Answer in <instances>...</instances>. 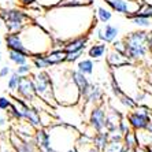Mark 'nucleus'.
Returning a JSON list of instances; mask_svg holds the SVG:
<instances>
[{"instance_id": "obj_1", "label": "nucleus", "mask_w": 152, "mask_h": 152, "mask_svg": "<svg viewBox=\"0 0 152 152\" xmlns=\"http://www.w3.org/2000/svg\"><path fill=\"white\" fill-rule=\"evenodd\" d=\"M41 26L52 34L55 45L63 47L69 40L78 36L89 34L96 26L97 17L92 4L85 6H64L47 8L41 18H37Z\"/></svg>"}, {"instance_id": "obj_2", "label": "nucleus", "mask_w": 152, "mask_h": 152, "mask_svg": "<svg viewBox=\"0 0 152 152\" xmlns=\"http://www.w3.org/2000/svg\"><path fill=\"white\" fill-rule=\"evenodd\" d=\"M53 84V93L58 106L71 107L81 100V91L78 89L70 74V69L55 67L50 71Z\"/></svg>"}, {"instance_id": "obj_3", "label": "nucleus", "mask_w": 152, "mask_h": 152, "mask_svg": "<svg viewBox=\"0 0 152 152\" xmlns=\"http://www.w3.org/2000/svg\"><path fill=\"white\" fill-rule=\"evenodd\" d=\"M19 34L30 58L36 55H45L55 47L52 34L39 22H30L22 32H19Z\"/></svg>"}, {"instance_id": "obj_4", "label": "nucleus", "mask_w": 152, "mask_h": 152, "mask_svg": "<svg viewBox=\"0 0 152 152\" xmlns=\"http://www.w3.org/2000/svg\"><path fill=\"white\" fill-rule=\"evenodd\" d=\"M48 130H50L51 145L58 152H67L69 149L74 148L75 142L81 134L75 126L59 121L48 127Z\"/></svg>"}, {"instance_id": "obj_5", "label": "nucleus", "mask_w": 152, "mask_h": 152, "mask_svg": "<svg viewBox=\"0 0 152 152\" xmlns=\"http://www.w3.org/2000/svg\"><path fill=\"white\" fill-rule=\"evenodd\" d=\"M149 33L145 30H137L125 36V45H126V55L132 63L142 62L147 59L148 53H151L148 47Z\"/></svg>"}, {"instance_id": "obj_6", "label": "nucleus", "mask_w": 152, "mask_h": 152, "mask_svg": "<svg viewBox=\"0 0 152 152\" xmlns=\"http://www.w3.org/2000/svg\"><path fill=\"white\" fill-rule=\"evenodd\" d=\"M0 17L4 21L8 33H19L32 22V17L25 10L18 7L0 8Z\"/></svg>"}, {"instance_id": "obj_7", "label": "nucleus", "mask_w": 152, "mask_h": 152, "mask_svg": "<svg viewBox=\"0 0 152 152\" xmlns=\"http://www.w3.org/2000/svg\"><path fill=\"white\" fill-rule=\"evenodd\" d=\"M32 78L33 82H34V89L37 97L41 99L44 103H47L50 107L51 106L56 107L58 103L56 99H55V93H53V84L50 71L39 70V73L33 74Z\"/></svg>"}, {"instance_id": "obj_8", "label": "nucleus", "mask_w": 152, "mask_h": 152, "mask_svg": "<svg viewBox=\"0 0 152 152\" xmlns=\"http://www.w3.org/2000/svg\"><path fill=\"white\" fill-rule=\"evenodd\" d=\"M127 121L130 122L133 130H144L152 121V108L145 106H138L126 114Z\"/></svg>"}, {"instance_id": "obj_9", "label": "nucleus", "mask_w": 152, "mask_h": 152, "mask_svg": "<svg viewBox=\"0 0 152 152\" xmlns=\"http://www.w3.org/2000/svg\"><path fill=\"white\" fill-rule=\"evenodd\" d=\"M113 11L119 12L122 15H129L137 12L142 6V0H103Z\"/></svg>"}, {"instance_id": "obj_10", "label": "nucleus", "mask_w": 152, "mask_h": 152, "mask_svg": "<svg viewBox=\"0 0 152 152\" xmlns=\"http://www.w3.org/2000/svg\"><path fill=\"white\" fill-rule=\"evenodd\" d=\"M17 96L22 97V99L26 100L28 103H33L36 99H37L33 78H29V77H26V75H22L21 81H19L18 88H17Z\"/></svg>"}, {"instance_id": "obj_11", "label": "nucleus", "mask_w": 152, "mask_h": 152, "mask_svg": "<svg viewBox=\"0 0 152 152\" xmlns=\"http://www.w3.org/2000/svg\"><path fill=\"white\" fill-rule=\"evenodd\" d=\"M106 119H107V111L103 107V103L99 106H93L89 114V122L88 124L95 129L96 132L106 130Z\"/></svg>"}, {"instance_id": "obj_12", "label": "nucleus", "mask_w": 152, "mask_h": 152, "mask_svg": "<svg viewBox=\"0 0 152 152\" xmlns=\"http://www.w3.org/2000/svg\"><path fill=\"white\" fill-rule=\"evenodd\" d=\"M8 138H10L11 144L14 145V148L17 152H40L34 140H25L21 136H18L14 130L10 133Z\"/></svg>"}, {"instance_id": "obj_13", "label": "nucleus", "mask_w": 152, "mask_h": 152, "mask_svg": "<svg viewBox=\"0 0 152 152\" xmlns=\"http://www.w3.org/2000/svg\"><path fill=\"white\" fill-rule=\"evenodd\" d=\"M118 34H119L118 28L114 25H110V23H107L103 28H99L96 30V39L106 42V44H113L117 40Z\"/></svg>"}, {"instance_id": "obj_14", "label": "nucleus", "mask_w": 152, "mask_h": 152, "mask_svg": "<svg viewBox=\"0 0 152 152\" xmlns=\"http://www.w3.org/2000/svg\"><path fill=\"white\" fill-rule=\"evenodd\" d=\"M4 41H6V47L8 51H18V52L26 53L29 55L28 50H26L25 44L22 41V37L19 33H8L4 36ZM30 56V55H29Z\"/></svg>"}, {"instance_id": "obj_15", "label": "nucleus", "mask_w": 152, "mask_h": 152, "mask_svg": "<svg viewBox=\"0 0 152 152\" xmlns=\"http://www.w3.org/2000/svg\"><path fill=\"white\" fill-rule=\"evenodd\" d=\"M107 64L111 70H115V69L124 67L127 64H132V62L129 60V58L125 55V53H121L115 50H111L110 52L107 53Z\"/></svg>"}, {"instance_id": "obj_16", "label": "nucleus", "mask_w": 152, "mask_h": 152, "mask_svg": "<svg viewBox=\"0 0 152 152\" xmlns=\"http://www.w3.org/2000/svg\"><path fill=\"white\" fill-rule=\"evenodd\" d=\"M12 130H14L18 136H21L22 138H25V140H34L36 127L25 119L15 121L14 126H12Z\"/></svg>"}, {"instance_id": "obj_17", "label": "nucleus", "mask_w": 152, "mask_h": 152, "mask_svg": "<svg viewBox=\"0 0 152 152\" xmlns=\"http://www.w3.org/2000/svg\"><path fill=\"white\" fill-rule=\"evenodd\" d=\"M89 42V34H84V36H78L74 39L69 40L63 44V48L66 52H77V51H85L86 45Z\"/></svg>"}, {"instance_id": "obj_18", "label": "nucleus", "mask_w": 152, "mask_h": 152, "mask_svg": "<svg viewBox=\"0 0 152 152\" xmlns=\"http://www.w3.org/2000/svg\"><path fill=\"white\" fill-rule=\"evenodd\" d=\"M103 97H104V93H103L102 88H100L97 84H92L91 88H89V91H88V93H86L81 100H84L85 104L99 106V104H102Z\"/></svg>"}, {"instance_id": "obj_19", "label": "nucleus", "mask_w": 152, "mask_h": 152, "mask_svg": "<svg viewBox=\"0 0 152 152\" xmlns=\"http://www.w3.org/2000/svg\"><path fill=\"white\" fill-rule=\"evenodd\" d=\"M47 62L50 64V67L53 66H60V64L66 63V58H67V52L64 51L63 47L60 48H52L48 53H45Z\"/></svg>"}, {"instance_id": "obj_20", "label": "nucleus", "mask_w": 152, "mask_h": 152, "mask_svg": "<svg viewBox=\"0 0 152 152\" xmlns=\"http://www.w3.org/2000/svg\"><path fill=\"white\" fill-rule=\"evenodd\" d=\"M70 74H71L73 81H74L75 85L78 86V89L81 91V99H82V97L88 93V91H89V88H91L92 82L88 80V75L82 74L81 71H78V70H70Z\"/></svg>"}, {"instance_id": "obj_21", "label": "nucleus", "mask_w": 152, "mask_h": 152, "mask_svg": "<svg viewBox=\"0 0 152 152\" xmlns=\"http://www.w3.org/2000/svg\"><path fill=\"white\" fill-rule=\"evenodd\" d=\"M34 142L40 151L52 147V145H51V137H50V130H48V127L41 126V127H39V129H36Z\"/></svg>"}, {"instance_id": "obj_22", "label": "nucleus", "mask_w": 152, "mask_h": 152, "mask_svg": "<svg viewBox=\"0 0 152 152\" xmlns=\"http://www.w3.org/2000/svg\"><path fill=\"white\" fill-rule=\"evenodd\" d=\"M124 114H121L115 108H110L107 111V119H106V130L108 132H115L118 130V124L122 119Z\"/></svg>"}, {"instance_id": "obj_23", "label": "nucleus", "mask_w": 152, "mask_h": 152, "mask_svg": "<svg viewBox=\"0 0 152 152\" xmlns=\"http://www.w3.org/2000/svg\"><path fill=\"white\" fill-rule=\"evenodd\" d=\"M110 142V132L108 130H103V132H97L95 136H93V145L96 148L104 151L106 147Z\"/></svg>"}, {"instance_id": "obj_24", "label": "nucleus", "mask_w": 152, "mask_h": 152, "mask_svg": "<svg viewBox=\"0 0 152 152\" xmlns=\"http://www.w3.org/2000/svg\"><path fill=\"white\" fill-rule=\"evenodd\" d=\"M108 52V48H107L106 42H96L93 44L91 48L88 50V56L91 59H100V58L104 56V53Z\"/></svg>"}, {"instance_id": "obj_25", "label": "nucleus", "mask_w": 152, "mask_h": 152, "mask_svg": "<svg viewBox=\"0 0 152 152\" xmlns=\"http://www.w3.org/2000/svg\"><path fill=\"white\" fill-rule=\"evenodd\" d=\"M92 147H93V138L81 133L77 142H75V148L78 149V152H88Z\"/></svg>"}, {"instance_id": "obj_26", "label": "nucleus", "mask_w": 152, "mask_h": 152, "mask_svg": "<svg viewBox=\"0 0 152 152\" xmlns=\"http://www.w3.org/2000/svg\"><path fill=\"white\" fill-rule=\"evenodd\" d=\"M133 97H134V100L137 102L138 106H145V107L152 108V93L140 89V91H138V92L136 93Z\"/></svg>"}, {"instance_id": "obj_27", "label": "nucleus", "mask_w": 152, "mask_h": 152, "mask_svg": "<svg viewBox=\"0 0 152 152\" xmlns=\"http://www.w3.org/2000/svg\"><path fill=\"white\" fill-rule=\"evenodd\" d=\"M93 69H95V63L93 59L88 58V59H80L77 63V70L81 71L82 74L85 75H91L93 74Z\"/></svg>"}, {"instance_id": "obj_28", "label": "nucleus", "mask_w": 152, "mask_h": 152, "mask_svg": "<svg viewBox=\"0 0 152 152\" xmlns=\"http://www.w3.org/2000/svg\"><path fill=\"white\" fill-rule=\"evenodd\" d=\"M136 134H137V141L140 147H152V133L148 132L147 129L144 130H136Z\"/></svg>"}, {"instance_id": "obj_29", "label": "nucleus", "mask_w": 152, "mask_h": 152, "mask_svg": "<svg viewBox=\"0 0 152 152\" xmlns=\"http://www.w3.org/2000/svg\"><path fill=\"white\" fill-rule=\"evenodd\" d=\"M8 58L12 63H15L17 66H22V64H26L30 59L29 55L22 52H18V51H8Z\"/></svg>"}, {"instance_id": "obj_30", "label": "nucleus", "mask_w": 152, "mask_h": 152, "mask_svg": "<svg viewBox=\"0 0 152 152\" xmlns=\"http://www.w3.org/2000/svg\"><path fill=\"white\" fill-rule=\"evenodd\" d=\"M96 17H97V21H100L102 23H108V21H111V18H113L111 8H106L99 6L96 8Z\"/></svg>"}, {"instance_id": "obj_31", "label": "nucleus", "mask_w": 152, "mask_h": 152, "mask_svg": "<svg viewBox=\"0 0 152 152\" xmlns=\"http://www.w3.org/2000/svg\"><path fill=\"white\" fill-rule=\"evenodd\" d=\"M124 145L127 147V148H132V149H134L136 147H138L136 130H130V132H127L126 134H124Z\"/></svg>"}, {"instance_id": "obj_32", "label": "nucleus", "mask_w": 152, "mask_h": 152, "mask_svg": "<svg viewBox=\"0 0 152 152\" xmlns=\"http://www.w3.org/2000/svg\"><path fill=\"white\" fill-rule=\"evenodd\" d=\"M32 63L37 70H45V69H50V64L47 62L45 55H36V56H32Z\"/></svg>"}, {"instance_id": "obj_33", "label": "nucleus", "mask_w": 152, "mask_h": 152, "mask_svg": "<svg viewBox=\"0 0 152 152\" xmlns=\"http://www.w3.org/2000/svg\"><path fill=\"white\" fill-rule=\"evenodd\" d=\"M127 19H132V22L134 23L136 26L142 29H148L152 26V19L151 18H144V17H130Z\"/></svg>"}, {"instance_id": "obj_34", "label": "nucleus", "mask_w": 152, "mask_h": 152, "mask_svg": "<svg viewBox=\"0 0 152 152\" xmlns=\"http://www.w3.org/2000/svg\"><path fill=\"white\" fill-rule=\"evenodd\" d=\"M119 102H121V104H122L125 108H127V110H133V108L137 107V102L134 100V97L130 96V95H127V93H125L124 96H121Z\"/></svg>"}, {"instance_id": "obj_35", "label": "nucleus", "mask_w": 152, "mask_h": 152, "mask_svg": "<svg viewBox=\"0 0 152 152\" xmlns=\"http://www.w3.org/2000/svg\"><path fill=\"white\" fill-rule=\"evenodd\" d=\"M21 78H22V75H19L17 71L11 73L10 78H8V82H7V88H8V91H10V92L17 91L18 84H19V81H21Z\"/></svg>"}, {"instance_id": "obj_36", "label": "nucleus", "mask_w": 152, "mask_h": 152, "mask_svg": "<svg viewBox=\"0 0 152 152\" xmlns=\"http://www.w3.org/2000/svg\"><path fill=\"white\" fill-rule=\"evenodd\" d=\"M8 115H10L11 119H14V121L23 119V114H22V111L19 110V107H18L15 103H12V106L8 108Z\"/></svg>"}, {"instance_id": "obj_37", "label": "nucleus", "mask_w": 152, "mask_h": 152, "mask_svg": "<svg viewBox=\"0 0 152 152\" xmlns=\"http://www.w3.org/2000/svg\"><path fill=\"white\" fill-rule=\"evenodd\" d=\"M118 130H119L122 134H126L127 132L133 130V129H132V126H130V122L127 121L126 115H124V117H122V119L119 121V124H118Z\"/></svg>"}, {"instance_id": "obj_38", "label": "nucleus", "mask_w": 152, "mask_h": 152, "mask_svg": "<svg viewBox=\"0 0 152 152\" xmlns=\"http://www.w3.org/2000/svg\"><path fill=\"white\" fill-rule=\"evenodd\" d=\"M124 147L125 145L122 141H110L104 149V152H121L124 149Z\"/></svg>"}, {"instance_id": "obj_39", "label": "nucleus", "mask_w": 152, "mask_h": 152, "mask_svg": "<svg viewBox=\"0 0 152 152\" xmlns=\"http://www.w3.org/2000/svg\"><path fill=\"white\" fill-rule=\"evenodd\" d=\"M0 152H17L14 148V145L11 144L10 138H3L1 141H0Z\"/></svg>"}, {"instance_id": "obj_40", "label": "nucleus", "mask_w": 152, "mask_h": 152, "mask_svg": "<svg viewBox=\"0 0 152 152\" xmlns=\"http://www.w3.org/2000/svg\"><path fill=\"white\" fill-rule=\"evenodd\" d=\"M63 0H37V3L41 6L42 8H52V7H56L62 3Z\"/></svg>"}, {"instance_id": "obj_41", "label": "nucleus", "mask_w": 152, "mask_h": 152, "mask_svg": "<svg viewBox=\"0 0 152 152\" xmlns=\"http://www.w3.org/2000/svg\"><path fill=\"white\" fill-rule=\"evenodd\" d=\"M95 0H63L60 4L64 6H85V4H93Z\"/></svg>"}, {"instance_id": "obj_42", "label": "nucleus", "mask_w": 152, "mask_h": 152, "mask_svg": "<svg viewBox=\"0 0 152 152\" xmlns=\"http://www.w3.org/2000/svg\"><path fill=\"white\" fill-rule=\"evenodd\" d=\"M84 55V51H77V52H67V58H66V63H74L81 59Z\"/></svg>"}, {"instance_id": "obj_43", "label": "nucleus", "mask_w": 152, "mask_h": 152, "mask_svg": "<svg viewBox=\"0 0 152 152\" xmlns=\"http://www.w3.org/2000/svg\"><path fill=\"white\" fill-rule=\"evenodd\" d=\"M18 3L28 8H37V10H42V7L37 3V0H18Z\"/></svg>"}, {"instance_id": "obj_44", "label": "nucleus", "mask_w": 152, "mask_h": 152, "mask_svg": "<svg viewBox=\"0 0 152 152\" xmlns=\"http://www.w3.org/2000/svg\"><path fill=\"white\" fill-rule=\"evenodd\" d=\"M113 50L118 51L121 53L126 52V45H125V40H115L113 42Z\"/></svg>"}, {"instance_id": "obj_45", "label": "nucleus", "mask_w": 152, "mask_h": 152, "mask_svg": "<svg viewBox=\"0 0 152 152\" xmlns=\"http://www.w3.org/2000/svg\"><path fill=\"white\" fill-rule=\"evenodd\" d=\"M11 106H12V102H11L10 97H7V96H0V110L1 111L8 110Z\"/></svg>"}, {"instance_id": "obj_46", "label": "nucleus", "mask_w": 152, "mask_h": 152, "mask_svg": "<svg viewBox=\"0 0 152 152\" xmlns=\"http://www.w3.org/2000/svg\"><path fill=\"white\" fill-rule=\"evenodd\" d=\"M15 71H17L19 75H28V74H30V73H32V66H30L29 63L22 64V66H18Z\"/></svg>"}, {"instance_id": "obj_47", "label": "nucleus", "mask_w": 152, "mask_h": 152, "mask_svg": "<svg viewBox=\"0 0 152 152\" xmlns=\"http://www.w3.org/2000/svg\"><path fill=\"white\" fill-rule=\"evenodd\" d=\"M18 0H0V8H10L15 7Z\"/></svg>"}, {"instance_id": "obj_48", "label": "nucleus", "mask_w": 152, "mask_h": 152, "mask_svg": "<svg viewBox=\"0 0 152 152\" xmlns=\"http://www.w3.org/2000/svg\"><path fill=\"white\" fill-rule=\"evenodd\" d=\"M10 73H11L10 66H3V67H0V78H6Z\"/></svg>"}, {"instance_id": "obj_49", "label": "nucleus", "mask_w": 152, "mask_h": 152, "mask_svg": "<svg viewBox=\"0 0 152 152\" xmlns=\"http://www.w3.org/2000/svg\"><path fill=\"white\" fill-rule=\"evenodd\" d=\"M134 152H148V148H145V147H136L134 148Z\"/></svg>"}, {"instance_id": "obj_50", "label": "nucleus", "mask_w": 152, "mask_h": 152, "mask_svg": "<svg viewBox=\"0 0 152 152\" xmlns=\"http://www.w3.org/2000/svg\"><path fill=\"white\" fill-rule=\"evenodd\" d=\"M148 47H149V51H151V55H152V32L149 33V37H148Z\"/></svg>"}, {"instance_id": "obj_51", "label": "nucleus", "mask_w": 152, "mask_h": 152, "mask_svg": "<svg viewBox=\"0 0 152 152\" xmlns=\"http://www.w3.org/2000/svg\"><path fill=\"white\" fill-rule=\"evenodd\" d=\"M6 122H7V119H6V117L0 114V126H4V125H6Z\"/></svg>"}, {"instance_id": "obj_52", "label": "nucleus", "mask_w": 152, "mask_h": 152, "mask_svg": "<svg viewBox=\"0 0 152 152\" xmlns=\"http://www.w3.org/2000/svg\"><path fill=\"white\" fill-rule=\"evenodd\" d=\"M88 152H104V151H102V149H99V148H96L95 145H93V147H92L91 149H89Z\"/></svg>"}, {"instance_id": "obj_53", "label": "nucleus", "mask_w": 152, "mask_h": 152, "mask_svg": "<svg viewBox=\"0 0 152 152\" xmlns=\"http://www.w3.org/2000/svg\"><path fill=\"white\" fill-rule=\"evenodd\" d=\"M40 152H58L56 149H53L52 147H50V148H47V149H42V151H40Z\"/></svg>"}, {"instance_id": "obj_54", "label": "nucleus", "mask_w": 152, "mask_h": 152, "mask_svg": "<svg viewBox=\"0 0 152 152\" xmlns=\"http://www.w3.org/2000/svg\"><path fill=\"white\" fill-rule=\"evenodd\" d=\"M147 81H149L152 84V69L148 71V77H147Z\"/></svg>"}, {"instance_id": "obj_55", "label": "nucleus", "mask_w": 152, "mask_h": 152, "mask_svg": "<svg viewBox=\"0 0 152 152\" xmlns=\"http://www.w3.org/2000/svg\"><path fill=\"white\" fill-rule=\"evenodd\" d=\"M147 130H148V132H151V133H152V121H151V122H149L148 127H147Z\"/></svg>"}, {"instance_id": "obj_56", "label": "nucleus", "mask_w": 152, "mask_h": 152, "mask_svg": "<svg viewBox=\"0 0 152 152\" xmlns=\"http://www.w3.org/2000/svg\"><path fill=\"white\" fill-rule=\"evenodd\" d=\"M67 152H78V149L77 148H75V147H74V148H71V149H69V151Z\"/></svg>"}, {"instance_id": "obj_57", "label": "nucleus", "mask_w": 152, "mask_h": 152, "mask_svg": "<svg viewBox=\"0 0 152 152\" xmlns=\"http://www.w3.org/2000/svg\"><path fill=\"white\" fill-rule=\"evenodd\" d=\"M142 1H144V3H147V4H151V6H152V0H142Z\"/></svg>"}, {"instance_id": "obj_58", "label": "nucleus", "mask_w": 152, "mask_h": 152, "mask_svg": "<svg viewBox=\"0 0 152 152\" xmlns=\"http://www.w3.org/2000/svg\"><path fill=\"white\" fill-rule=\"evenodd\" d=\"M148 152H152V147H148Z\"/></svg>"}, {"instance_id": "obj_59", "label": "nucleus", "mask_w": 152, "mask_h": 152, "mask_svg": "<svg viewBox=\"0 0 152 152\" xmlns=\"http://www.w3.org/2000/svg\"><path fill=\"white\" fill-rule=\"evenodd\" d=\"M0 48H1V39H0Z\"/></svg>"}, {"instance_id": "obj_60", "label": "nucleus", "mask_w": 152, "mask_h": 152, "mask_svg": "<svg viewBox=\"0 0 152 152\" xmlns=\"http://www.w3.org/2000/svg\"><path fill=\"white\" fill-rule=\"evenodd\" d=\"M0 60H1V56H0Z\"/></svg>"}]
</instances>
